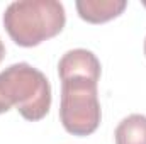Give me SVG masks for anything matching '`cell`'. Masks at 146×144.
Wrapping results in <instances>:
<instances>
[{"instance_id":"obj_1","label":"cell","mask_w":146,"mask_h":144,"mask_svg":"<svg viewBox=\"0 0 146 144\" xmlns=\"http://www.w3.org/2000/svg\"><path fill=\"white\" fill-rule=\"evenodd\" d=\"M51 85L46 75L29 63H15L0 71V114L17 108L31 122L44 119L51 108Z\"/></svg>"},{"instance_id":"obj_2","label":"cell","mask_w":146,"mask_h":144,"mask_svg":"<svg viewBox=\"0 0 146 144\" xmlns=\"http://www.w3.org/2000/svg\"><path fill=\"white\" fill-rule=\"evenodd\" d=\"M65 24V7L58 0H19L3 12V27L21 48H34L58 36Z\"/></svg>"},{"instance_id":"obj_3","label":"cell","mask_w":146,"mask_h":144,"mask_svg":"<svg viewBox=\"0 0 146 144\" xmlns=\"http://www.w3.org/2000/svg\"><path fill=\"white\" fill-rule=\"evenodd\" d=\"M102 119L99 102V81L88 76H68L61 80L60 120L73 136H90Z\"/></svg>"},{"instance_id":"obj_4","label":"cell","mask_w":146,"mask_h":144,"mask_svg":"<svg viewBox=\"0 0 146 144\" xmlns=\"http://www.w3.org/2000/svg\"><path fill=\"white\" fill-rule=\"evenodd\" d=\"M58 75H60V80L68 76H88L100 81L102 66L99 58L92 51L78 48V49L66 51L61 56L58 63Z\"/></svg>"},{"instance_id":"obj_5","label":"cell","mask_w":146,"mask_h":144,"mask_svg":"<svg viewBox=\"0 0 146 144\" xmlns=\"http://www.w3.org/2000/svg\"><path fill=\"white\" fill-rule=\"evenodd\" d=\"M76 12L88 24H104L119 17L126 7V0H76Z\"/></svg>"},{"instance_id":"obj_6","label":"cell","mask_w":146,"mask_h":144,"mask_svg":"<svg viewBox=\"0 0 146 144\" xmlns=\"http://www.w3.org/2000/svg\"><path fill=\"white\" fill-rule=\"evenodd\" d=\"M115 144H146V115L131 114L124 117L114 132Z\"/></svg>"},{"instance_id":"obj_7","label":"cell","mask_w":146,"mask_h":144,"mask_svg":"<svg viewBox=\"0 0 146 144\" xmlns=\"http://www.w3.org/2000/svg\"><path fill=\"white\" fill-rule=\"evenodd\" d=\"M3 58H5V46H3V42L0 39V63L3 61Z\"/></svg>"},{"instance_id":"obj_8","label":"cell","mask_w":146,"mask_h":144,"mask_svg":"<svg viewBox=\"0 0 146 144\" xmlns=\"http://www.w3.org/2000/svg\"><path fill=\"white\" fill-rule=\"evenodd\" d=\"M145 56H146V39H145Z\"/></svg>"},{"instance_id":"obj_9","label":"cell","mask_w":146,"mask_h":144,"mask_svg":"<svg viewBox=\"0 0 146 144\" xmlns=\"http://www.w3.org/2000/svg\"><path fill=\"white\" fill-rule=\"evenodd\" d=\"M143 5H145V7H146V2H143Z\"/></svg>"}]
</instances>
